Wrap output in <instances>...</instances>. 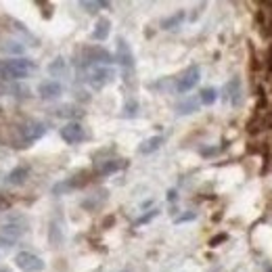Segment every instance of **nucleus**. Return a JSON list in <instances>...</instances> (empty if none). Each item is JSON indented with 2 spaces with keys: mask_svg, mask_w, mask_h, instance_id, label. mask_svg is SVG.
Here are the masks:
<instances>
[{
  "mask_svg": "<svg viewBox=\"0 0 272 272\" xmlns=\"http://www.w3.org/2000/svg\"><path fill=\"white\" fill-rule=\"evenodd\" d=\"M36 72V63L27 57H15V59H4L0 61V80H9V82H17V80H25V77Z\"/></svg>",
  "mask_w": 272,
  "mask_h": 272,
  "instance_id": "f257e3e1",
  "label": "nucleus"
},
{
  "mask_svg": "<svg viewBox=\"0 0 272 272\" xmlns=\"http://www.w3.org/2000/svg\"><path fill=\"white\" fill-rule=\"evenodd\" d=\"M46 134V126L42 122H36V120H25L21 122L17 126V138L13 141V147H32L36 141H40V138Z\"/></svg>",
  "mask_w": 272,
  "mask_h": 272,
  "instance_id": "f03ea898",
  "label": "nucleus"
},
{
  "mask_svg": "<svg viewBox=\"0 0 272 272\" xmlns=\"http://www.w3.org/2000/svg\"><path fill=\"white\" fill-rule=\"evenodd\" d=\"M23 232H25V228H23V222L19 220H11L2 224L0 226V247H13L21 239Z\"/></svg>",
  "mask_w": 272,
  "mask_h": 272,
  "instance_id": "7ed1b4c3",
  "label": "nucleus"
},
{
  "mask_svg": "<svg viewBox=\"0 0 272 272\" xmlns=\"http://www.w3.org/2000/svg\"><path fill=\"white\" fill-rule=\"evenodd\" d=\"M15 264H17V268L23 272H42L44 270V260L32 251H19L15 255Z\"/></svg>",
  "mask_w": 272,
  "mask_h": 272,
  "instance_id": "20e7f679",
  "label": "nucleus"
},
{
  "mask_svg": "<svg viewBox=\"0 0 272 272\" xmlns=\"http://www.w3.org/2000/svg\"><path fill=\"white\" fill-rule=\"evenodd\" d=\"M115 77L113 74V69L111 67H105V65H95L90 69V74H88V84L95 90H100V88H105L109 82H111Z\"/></svg>",
  "mask_w": 272,
  "mask_h": 272,
  "instance_id": "39448f33",
  "label": "nucleus"
},
{
  "mask_svg": "<svg viewBox=\"0 0 272 272\" xmlns=\"http://www.w3.org/2000/svg\"><path fill=\"white\" fill-rule=\"evenodd\" d=\"M59 134L67 145H80L86 141V132H84V126L80 122H67L65 126L59 130Z\"/></svg>",
  "mask_w": 272,
  "mask_h": 272,
  "instance_id": "423d86ee",
  "label": "nucleus"
},
{
  "mask_svg": "<svg viewBox=\"0 0 272 272\" xmlns=\"http://www.w3.org/2000/svg\"><path fill=\"white\" fill-rule=\"evenodd\" d=\"M199 80H201V69H199V65H191V67L182 74L180 80H178L176 92H180V95H186V92H191L193 88L197 86Z\"/></svg>",
  "mask_w": 272,
  "mask_h": 272,
  "instance_id": "0eeeda50",
  "label": "nucleus"
},
{
  "mask_svg": "<svg viewBox=\"0 0 272 272\" xmlns=\"http://www.w3.org/2000/svg\"><path fill=\"white\" fill-rule=\"evenodd\" d=\"M115 61L122 65V69H124V74H130V72H134V54H132V50H130V46H128V42L126 40H118V52H115Z\"/></svg>",
  "mask_w": 272,
  "mask_h": 272,
  "instance_id": "6e6552de",
  "label": "nucleus"
},
{
  "mask_svg": "<svg viewBox=\"0 0 272 272\" xmlns=\"http://www.w3.org/2000/svg\"><path fill=\"white\" fill-rule=\"evenodd\" d=\"M113 61H115V57L107 49H103V46H90V49H86V63L109 67Z\"/></svg>",
  "mask_w": 272,
  "mask_h": 272,
  "instance_id": "1a4fd4ad",
  "label": "nucleus"
},
{
  "mask_svg": "<svg viewBox=\"0 0 272 272\" xmlns=\"http://www.w3.org/2000/svg\"><path fill=\"white\" fill-rule=\"evenodd\" d=\"M38 95L44 100H54L63 95V86H61L57 80H44V82H40V86H38Z\"/></svg>",
  "mask_w": 272,
  "mask_h": 272,
  "instance_id": "9d476101",
  "label": "nucleus"
},
{
  "mask_svg": "<svg viewBox=\"0 0 272 272\" xmlns=\"http://www.w3.org/2000/svg\"><path fill=\"white\" fill-rule=\"evenodd\" d=\"M27 176H29V168L27 166H17L6 174V182L13 184V186H21V184H25Z\"/></svg>",
  "mask_w": 272,
  "mask_h": 272,
  "instance_id": "9b49d317",
  "label": "nucleus"
},
{
  "mask_svg": "<svg viewBox=\"0 0 272 272\" xmlns=\"http://www.w3.org/2000/svg\"><path fill=\"white\" fill-rule=\"evenodd\" d=\"M122 168H126V161H124V159H107V161H103V163L99 166L97 174H99V176H109V174L120 172Z\"/></svg>",
  "mask_w": 272,
  "mask_h": 272,
  "instance_id": "f8f14e48",
  "label": "nucleus"
},
{
  "mask_svg": "<svg viewBox=\"0 0 272 272\" xmlns=\"http://www.w3.org/2000/svg\"><path fill=\"white\" fill-rule=\"evenodd\" d=\"M163 141H166V138H163L161 134L147 138V141H143L141 147H138V153H141V155H151V153H155L163 145Z\"/></svg>",
  "mask_w": 272,
  "mask_h": 272,
  "instance_id": "ddd939ff",
  "label": "nucleus"
},
{
  "mask_svg": "<svg viewBox=\"0 0 272 272\" xmlns=\"http://www.w3.org/2000/svg\"><path fill=\"white\" fill-rule=\"evenodd\" d=\"M109 27H111V23H109V19L100 17V19L97 21V25H95V32H92V38H95V40H99V42L107 40V36H109Z\"/></svg>",
  "mask_w": 272,
  "mask_h": 272,
  "instance_id": "4468645a",
  "label": "nucleus"
},
{
  "mask_svg": "<svg viewBox=\"0 0 272 272\" xmlns=\"http://www.w3.org/2000/svg\"><path fill=\"white\" fill-rule=\"evenodd\" d=\"M182 21H184V11H176L174 15H170V17H166L161 21V27L163 29H176V27H180Z\"/></svg>",
  "mask_w": 272,
  "mask_h": 272,
  "instance_id": "2eb2a0df",
  "label": "nucleus"
},
{
  "mask_svg": "<svg viewBox=\"0 0 272 272\" xmlns=\"http://www.w3.org/2000/svg\"><path fill=\"white\" fill-rule=\"evenodd\" d=\"M199 99H186V100H182L180 105H178V113L180 115H189V113H195L197 109H199Z\"/></svg>",
  "mask_w": 272,
  "mask_h": 272,
  "instance_id": "dca6fc26",
  "label": "nucleus"
},
{
  "mask_svg": "<svg viewBox=\"0 0 272 272\" xmlns=\"http://www.w3.org/2000/svg\"><path fill=\"white\" fill-rule=\"evenodd\" d=\"M216 100H218V90L216 88H203V90L199 92V103L201 105L209 107V105H214Z\"/></svg>",
  "mask_w": 272,
  "mask_h": 272,
  "instance_id": "f3484780",
  "label": "nucleus"
},
{
  "mask_svg": "<svg viewBox=\"0 0 272 272\" xmlns=\"http://www.w3.org/2000/svg\"><path fill=\"white\" fill-rule=\"evenodd\" d=\"M75 186H77V182L74 180V178H69V180H63V182L54 184V186H52V193H54V195H63V193L75 189Z\"/></svg>",
  "mask_w": 272,
  "mask_h": 272,
  "instance_id": "a211bd4d",
  "label": "nucleus"
},
{
  "mask_svg": "<svg viewBox=\"0 0 272 272\" xmlns=\"http://www.w3.org/2000/svg\"><path fill=\"white\" fill-rule=\"evenodd\" d=\"M226 90L230 92V97H232V105H239V97H241V90H239V80L237 77H232V80L226 84Z\"/></svg>",
  "mask_w": 272,
  "mask_h": 272,
  "instance_id": "6ab92c4d",
  "label": "nucleus"
},
{
  "mask_svg": "<svg viewBox=\"0 0 272 272\" xmlns=\"http://www.w3.org/2000/svg\"><path fill=\"white\" fill-rule=\"evenodd\" d=\"M49 74H50V75H63V74H65V61L61 59V57L54 59L52 63L49 65Z\"/></svg>",
  "mask_w": 272,
  "mask_h": 272,
  "instance_id": "aec40b11",
  "label": "nucleus"
},
{
  "mask_svg": "<svg viewBox=\"0 0 272 272\" xmlns=\"http://www.w3.org/2000/svg\"><path fill=\"white\" fill-rule=\"evenodd\" d=\"M4 52H11V54H21L25 52V46H23L21 42H4V46H0Z\"/></svg>",
  "mask_w": 272,
  "mask_h": 272,
  "instance_id": "412c9836",
  "label": "nucleus"
},
{
  "mask_svg": "<svg viewBox=\"0 0 272 272\" xmlns=\"http://www.w3.org/2000/svg\"><path fill=\"white\" fill-rule=\"evenodd\" d=\"M157 216H159V207H153V209H149V212H147V214H143V216L136 220V226H143V224H149V222L153 220V218H157Z\"/></svg>",
  "mask_w": 272,
  "mask_h": 272,
  "instance_id": "4be33fe9",
  "label": "nucleus"
},
{
  "mask_svg": "<svg viewBox=\"0 0 272 272\" xmlns=\"http://www.w3.org/2000/svg\"><path fill=\"white\" fill-rule=\"evenodd\" d=\"M80 6L88 13H97L99 9H109V2H80Z\"/></svg>",
  "mask_w": 272,
  "mask_h": 272,
  "instance_id": "5701e85b",
  "label": "nucleus"
},
{
  "mask_svg": "<svg viewBox=\"0 0 272 272\" xmlns=\"http://www.w3.org/2000/svg\"><path fill=\"white\" fill-rule=\"evenodd\" d=\"M124 111H126V113H124L126 118H134L136 111H138V103H136V100H128L126 107H124Z\"/></svg>",
  "mask_w": 272,
  "mask_h": 272,
  "instance_id": "b1692460",
  "label": "nucleus"
},
{
  "mask_svg": "<svg viewBox=\"0 0 272 272\" xmlns=\"http://www.w3.org/2000/svg\"><path fill=\"white\" fill-rule=\"evenodd\" d=\"M195 218H197V212H186V214H182V216L174 218V222H176V224H184V222H191V220H195Z\"/></svg>",
  "mask_w": 272,
  "mask_h": 272,
  "instance_id": "393cba45",
  "label": "nucleus"
},
{
  "mask_svg": "<svg viewBox=\"0 0 272 272\" xmlns=\"http://www.w3.org/2000/svg\"><path fill=\"white\" fill-rule=\"evenodd\" d=\"M174 199H176V191L170 189V191H168V201H174Z\"/></svg>",
  "mask_w": 272,
  "mask_h": 272,
  "instance_id": "a878e982",
  "label": "nucleus"
},
{
  "mask_svg": "<svg viewBox=\"0 0 272 272\" xmlns=\"http://www.w3.org/2000/svg\"><path fill=\"white\" fill-rule=\"evenodd\" d=\"M2 209H4V203H0V212H2Z\"/></svg>",
  "mask_w": 272,
  "mask_h": 272,
  "instance_id": "bb28decb",
  "label": "nucleus"
},
{
  "mask_svg": "<svg viewBox=\"0 0 272 272\" xmlns=\"http://www.w3.org/2000/svg\"><path fill=\"white\" fill-rule=\"evenodd\" d=\"M0 272H6V270H0Z\"/></svg>",
  "mask_w": 272,
  "mask_h": 272,
  "instance_id": "cd10ccee",
  "label": "nucleus"
},
{
  "mask_svg": "<svg viewBox=\"0 0 272 272\" xmlns=\"http://www.w3.org/2000/svg\"><path fill=\"white\" fill-rule=\"evenodd\" d=\"M122 272H128V270H122Z\"/></svg>",
  "mask_w": 272,
  "mask_h": 272,
  "instance_id": "c85d7f7f",
  "label": "nucleus"
}]
</instances>
